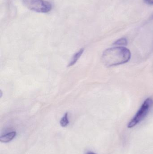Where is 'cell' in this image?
<instances>
[{"label": "cell", "mask_w": 153, "mask_h": 154, "mask_svg": "<svg viewBox=\"0 0 153 154\" xmlns=\"http://www.w3.org/2000/svg\"><path fill=\"white\" fill-rule=\"evenodd\" d=\"M131 56L128 49L123 47H115L107 49L103 52L102 60L106 66H115L128 62Z\"/></svg>", "instance_id": "obj_1"}, {"label": "cell", "mask_w": 153, "mask_h": 154, "mask_svg": "<svg viewBox=\"0 0 153 154\" xmlns=\"http://www.w3.org/2000/svg\"><path fill=\"white\" fill-rule=\"evenodd\" d=\"M153 105V100L152 98H149L146 100L136 115L128 124V127L132 128L141 122L147 116Z\"/></svg>", "instance_id": "obj_2"}, {"label": "cell", "mask_w": 153, "mask_h": 154, "mask_svg": "<svg viewBox=\"0 0 153 154\" xmlns=\"http://www.w3.org/2000/svg\"><path fill=\"white\" fill-rule=\"evenodd\" d=\"M28 7L31 11L39 13H47L52 9L50 2L45 0H31Z\"/></svg>", "instance_id": "obj_3"}, {"label": "cell", "mask_w": 153, "mask_h": 154, "mask_svg": "<svg viewBox=\"0 0 153 154\" xmlns=\"http://www.w3.org/2000/svg\"><path fill=\"white\" fill-rule=\"evenodd\" d=\"M16 133L15 132L9 133V134L1 136L0 137V141L2 143H8L13 139L16 136Z\"/></svg>", "instance_id": "obj_4"}, {"label": "cell", "mask_w": 153, "mask_h": 154, "mask_svg": "<svg viewBox=\"0 0 153 154\" xmlns=\"http://www.w3.org/2000/svg\"><path fill=\"white\" fill-rule=\"evenodd\" d=\"M84 51V49H81L77 53H75L74 55L72 58L70 63L68 65V67L72 66H73L75 64L76 62H77V60H78V59L80 58V57L81 56L82 54L83 53Z\"/></svg>", "instance_id": "obj_5"}, {"label": "cell", "mask_w": 153, "mask_h": 154, "mask_svg": "<svg viewBox=\"0 0 153 154\" xmlns=\"http://www.w3.org/2000/svg\"><path fill=\"white\" fill-rule=\"evenodd\" d=\"M68 124H69V120L68 119V114L66 113L61 119V121H60V125H61V126L65 127H66Z\"/></svg>", "instance_id": "obj_6"}, {"label": "cell", "mask_w": 153, "mask_h": 154, "mask_svg": "<svg viewBox=\"0 0 153 154\" xmlns=\"http://www.w3.org/2000/svg\"><path fill=\"white\" fill-rule=\"evenodd\" d=\"M127 40L125 38H121L115 42L113 44L116 46H126L127 44Z\"/></svg>", "instance_id": "obj_7"}, {"label": "cell", "mask_w": 153, "mask_h": 154, "mask_svg": "<svg viewBox=\"0 0 153 154\" xmlns=\"http://www.w3.org/2000/svg\"><path fill=\"white\" fill-rule=\"evenodd\" d=\"M146 2L148 4L153 5V0H145Z\"/></svg>", "instance_id": "obj_8"}, {"label": "cell", "mask_w": 153, "mask_h": 154, "mask_svg": "<svg viewBox=\"0 0 153 154\" xmlns=\"http://www.w3.org/2000/svg\"><path fill=\"white\" fill-rule=\"evenodd\" d=\"M87 154H95V153H93V152H90V153H88Z\"/></svg>", "instance_id": "obj_9"}]
</instances>
